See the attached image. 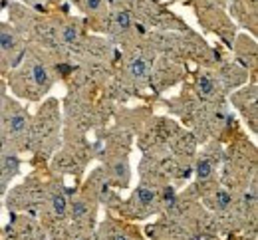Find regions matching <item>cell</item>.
<instances>
[{
	"mask_svg": "<svg viewBox=\"0 0 258 240\" xmlns=\"http://www.w3.org/2000/svg\"><path fill=\"white\" fill-rule=\"evenodd\" d=\"M18 66L20 68L16 69L12 84L20 96H26L30 100H40L44 94H48L54 79L44 62H40L38 58H28V60H22Z\"/></svg>",
	"mask_w": 258,
	"mask_h": 240,
	"instance_id": "cell-1",
	"label": "cell"
},
{
	"mask_svg": "<svg viewBox=\"0 0 258 240\" xmlns=\"http://www.w3.org/2000/svg\"><path fill=\"white\" fill-rule=\"evenodd\" d=\"M24 56H26V50H22L20 36L10 26L0 22V62H6L10 68H16Z\"/></svg>",
	"mask_w": 258,
	"mask_h": 240,
	"instance_id": "cell-2",
	"label": "cell"
},
{
	"mask_svg": "<svg viewBox=\"0 0 258 240\" xmlns=\"http://www.w3.org/2000/svg\"><path fill=\"white\" fill-rule=\"evenodd\" d=\"M157 197H159V195L155 193L153 187L141 185V187L135 191V195H133V206H131V208H135V210L131 212V216H133V218H143V216L151 214V212L155 210Z\"/></svg>",
	"mask_w": 258,
	"mask_h": 240,
	"instance_id": "cell-3",
	"label": "cell"
},
{
	"mask_svg": "<svg viewBox=\"0 0 258 240\" xmlns=\"http://www.w3.org/2000/svg\"><path fill=\"white\" fill-rule=\"evenodd\" d=\"M96 240H139V236L133 234L127 226L107 220V222H103L99 226Z\"/></svg>",
	"mask_w": 258,
	"mask_h": 240,
	"instance_id": "cell-4",
	"label": "cell"
},
{
	"mask_svg": "<svg viewBox=\"0 0 258 240\" xmlns=\"http://www.w3.org/2000/svg\"><path fill=\"white\" fill-rule=\"evenodd\" d=\"M131 73H133V77H145V73H147V64H145V60H141V58H137V60H133L131 62Z\"/></svg>",
	"mask_w": 258,
	"mask_h": 240,
	"instance_id": "cell-5",
	"label": "cell"
},
{
	"mask_svg": "<svg viewBox=\"0 0 258 240\" xmlns=\"http://www.w3.org/2000/svg\"><path fill=\"white\" fill-rule=\"evenodd\" d=\"M4 102H6V86H4V82L0 79V107H2Z\"/></svg>",
	"mask_w": 258,
	"mask_h": 240,
	"instance_id": "cell-6",
	"label": "cell"
}]
</instances>
